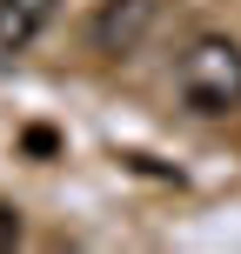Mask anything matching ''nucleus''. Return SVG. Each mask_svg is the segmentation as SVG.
<instances>
[{"mask_svg": "<svg viewBox=\"0 0 241 254\" xmlns=\"http://www.w3.org/2000/svg\"><path fill=\"white\" fill-rule=\"evenodd\" d=\"M181 94L194 114H235L241 107V40L201 34L181 54Z\"/></svg>", "mask_w": 241, "mask_h": 254, "instance_id": "f257e3e1", "label": "nucleus"}, {"mask_svg": "<svg viewBox=\"0 0 241 254\" xmlns=\"http://www.w3.org/2000/svg\"><path fill=\"white\" fill-rule=\"evenodd\" d=\"M154 13H161V0H107L101 13H94V47L101 54H134L141 40H148V27H154Z\"/></svg>", "mask_w": 241, "mask_h": 254, "instance_id": "f03ea898", "label": "nucleus"}, {"mask_svg": "<svg viewBox=\"0 0 241 254\" xmlns=\"http://www.w3.org/2000/svg\"><path fill=\"white\" fill-rule=\"evenodd\" d=\"M54 7L61 0H0V47H27L54 20Z\"/></svg>", "mask_w": 241, "mask_h": 254, "instance_id": "7ed1b4c3", "label": "nucleus"}, {"mask_svg": "<svg viewBox=\"0 0 241 254\" xmlns=\"http://www.w3.org/2000/svg\"><path fill=\"white\" fill-rule=\"evenodd\" d=\"M13 241H20V214L0 201V248H13Z\"/></svg>", "mask_w": 241, "mask_h": 254, "instance_id": "20e7f679", "label": "nucleus"}, {"mask_svg": "<svg viewBox=\"0 0 241 254\" xmlns=\"http://www.w3.org/2000/svg\"><path fill=\"white\" fill-rule=\"evenodd\" d=\"M61 140H54V127H27V154H54Z\"/></svg>", "mask_w": 241, "mask_h": 254, "instance_id": "39448f33", "label": "nucleus"}]
</instances>
